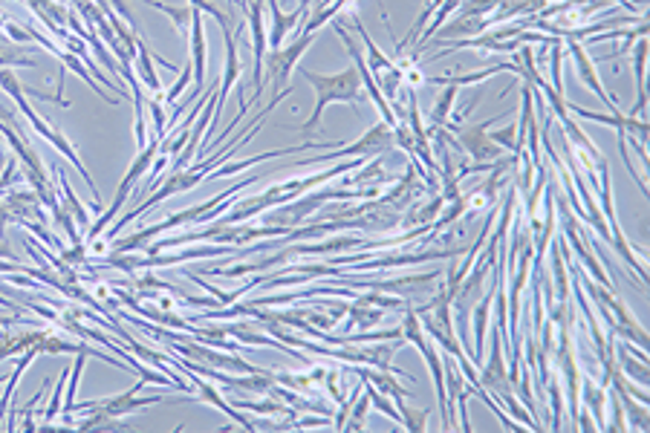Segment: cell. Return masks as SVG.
Instances as JSON below:
<instances>
[{
	"mask_svg": "<svg viewBox=\"0 0 650 433\" xmlns=\"http://www.w3.org/2000/svg\"><path fill=\"white\" fill-rule=\"evenodd\" d=\"M619 396L624 407V419H628V430H647L650 428V416H647V402L633 399L628 390H612Z\"/></svg>",
	"mask_w": 650,
	"mask_h": 433,
	"instance_id": "obj_14",
	"label": "cell"
},
{
	"mask_svg": "<svg viewBox=\"0 0 650 433\" xmlns=\"http://www.w3.org/2000/svg\"><path fill=\"white\" fill-rule=\"evenodd\" d=\"M189 41H191V72H194V93H189L185 98V105H191V101L203 93V84H206V64H208V41H206V15L199 9H191V32H189Z\"/></svg>",
	"mask_w": 650,
	"mask_h": 433,
	"instance_id": "obj_8",
	"label": "cell"
},
{
	"mask_svg": "<svg viewBox=\"0 0 650 433\" xmlns=\"http://www.w3.org/2000/svg\"><path fill=\"white\" fill-rule=\"evenodd\" d=\"M457 93H460V87L445 84V90H443L440 96H436L434 110H431V116H428L431 131H440V127H445L448 122H452V110H454V105H457Z\"/></svg>",
	"mask_w": 650,
	"mask_h": 433,
	"instance_id": "obj_15",
	"label": "cell"
},
{
	"mask_svg": "<svg viewBox=\"0 0 650 433\" xmlns=\"http://www.w3.org/2000/svg\"><path fill=\"white\" fill-rule=\"evenodd\" d=\"M607 404H610V419H607L604 430L624 433V430H628V419H624V407H621L616 393H612V387H607Z\"/></svg>",
	"mask_w": 650,
	"mask_h": 433,
	"instance_id": "obj_22",
	"label": "cell"
},
{
	"mask_svg": "<svg viewBox=\"0 0 650 433\" xmlns=\"http://www.w3.org/2000/svg\"><path fill=\"white\" fill-rule=\"evenodd\" d=\"M567 113L570 116H578V119H587V122H598V124H607V127H612V131L616 133H621V136H628V139H636V142L639 145H645L647 148V136H650V127H647V122L642 119V116H624L621 110H616V113H595V110H584V107H578V105H570L567 101Z\"/></svg>",
	"mask_w": 650,
	"mask_h": 433,
	"instance_id": "obj_6",
	"label": "cell"
},
{
	"mask_svg": "<svg viewBox=\"0 0 650 433\" xmlns=\"http://www.w3.org/2000/svg\"><path fill=\"white\" fill-rule=\"evenodd\" d=\"M393 148V127L387 122H379L373 124L370 131H365V136L356 139L353 145H342V148H333V154H324V157H312V159H304V162H295V165H318V162H333V159H373V157H382L384 150Z\"/></svg>",
	"mask_w": 650,
	"mask_h": 433,
	"instance_id": "obj_5",
	"label": "cell"
},
{
	"mask_svg": "<svg viewBox=\"0 0 650 433\" xmlns=\"http://www.w3.org/2000/svg\"><path fill=\"white\" fill-rule=\"evenodd\" d=\"M6 223H12V216L4 208V202H0V240H6Z\"/></svg>",
	"mask_w": 650,
	"mask_h": 433,
	"instance_id": "obj_26",
	"label": "cell"
},
{
	"mask_svg": "<svg viewBox=\"0 0 650 433\" xmlns=\"http://www.w3.org/2000/svg\"><path fill=\"white\" fill-rule=\"evenodd\" d=\"M4 381H6V376H0V385H4Z\"/></svg>",
	"mask_w": 650,
	"mask_h": 433,
	"instance_id": "obj_29",
	"label": "cell"
},
{
	"mask_svg": "<svg viewBox=\"0 0 650 433\" xmlns=\"http://www.w3.org/2000/svg\"><path fill=\"white\" fill-rule=\"evenodd\" d=\"M298 6H307V9H309V0H301V4H298Z\"/></svg>",
	"mask_w": 650,
	"mask_h": 433,
	"instance_id": "obj_28",
	"label": "cell"
},
{
	"mask_svg": "<svg viewBox=\"0 0 650 433\" xmlns=\"http://www.w3.org/2000/svg\"><path fill=\"white\" fill-rule=\"evenodd\" d=\"M500 72H515V64L511 61H500L489 70H480V72H469V75H425V84H434V87H471V84H480L485 79H492V75H500Z\"/></svg>",
	"mask_w": 650,
	"mask_h": 433,
	"instance_id": "obj_13",
	"label": "cell"
},
{
	"mask_svg": "<svg viewBox=\"0 0 650 433\" xmlns=\"http://www.w3.org/2000/svg\"><path fill=\"white\" fill-rule=\"evenodd\" d=\"M367 413H370V396L361 387V393L356 396V402L350 404V413H347V422H344V430L356 433V430H365L367 428Z\"/></svg>",
	"mask_w": 650,
	"mask_h": 433,
	"instance_id": "obj_20",
	"label": "cell"
},
{
	"mask_svg": "<svg viewBox=\"0 0 650 433\" xmlns=\"http://www.w3.org/2000/svg\"><path fill=\"white\" fill-rule=\"evenodd\" d=\"M269 396V393H266ZM234 407L237 411H246V413H255V416H295V411L290 404H283L281 399H274V396H269V399H264V402H234Z\"/></svg>",
	"mask_w": 650,
	"mask_h": 433,
	"instance_id": "obj_18",
	"label": "cell"
},
{
	"mask_svg": "<svg viewBox=\"0 0 650 433\" xmlns=\"http://www.w3.org/2000/svg\"><path fill=\"white\" fill-rule=\"evenodd\" d=\"M572 269H575V277H578V284H581L587 292H590V298H593V301H602L604 307L610 310V333L616 335L619 341H624V344H636V347H639V350H647L650 338H647V333H645V327L639 324V318H636L628 307H624V301H619L610 289L593 284V280L587 277V275L578 269V266H572Z\"/></svg>",
	"mask_w": 650,
	"mask_h": 433,
	"instance_id": "obj_4",
	"label": "cell"
},
{
	"mask_svg": "<svg viewBox=\"0 0 650 433\" xmlns=\"http://www.w3.org/2000/svg\"><path fill=\"white\" fill-rule=\"evenodd\" d=\"M301 75L312 84V90H316V107H312V116L304 122V124H292V131L304 133V136H312L321 127V119H324V110L330 105H359V101H365V84H361V72L353 67H347L335 75H321V72H312V70H304L301 67Z\"/></svg>",
	"mask_w": 650,
	"mask_h": 433,
	"instance_id": "obj_1",
	"label": "cell"
},
{
	"mask_svg": "<svg viewBox=\"0 0 650 433\" xmlns=\"http://www.w3.org/2000/svg\"><path fill=\"white\" fill-rule=\"evenodd\" d=\"M191 81H194V72H191V67L180 70V79H177V84H171L168 90H165V107H173V105H177V101L182 98V93H185V87H189Z\"/></svg>",
	"mask_w": 650,
	"mask_h": 433,
	"instance_id": "obj_24",
	"label": "cell"
},
{
	"mask_svg": "<svg viewBox=\"0 0 650 433\" xmlns=\"http://www.w3.org/2000/svg\"><path fill=\"white\" fill-rule=\"evenodd\" d=\"M67 376H70V370H64V376L58 378V385H55V393H53V402H49V407L41 413L44 419H41V425L38 428H49L55 422V416L61 413V407H64V381H67Z\"/></svg>",
	"mask_w": 650,
	"mask_h": 433,
	"instance_id": "obj_23",
	"label": "cell"
},
{
	"mask_svg": "<svg viewBox=\"0 0 650 433\" xmlns=\"http://www.w3.org/2000/svg\"><path fill=\"white\" fill-rule=\"evenodd\" d=\"M312 41H316V32H301L290 47L266 49V55H264V87L269 81V87H272V90H269L272 93L269 105L272 107H278V101L292 93L290 79H292V72L298 70V61H301V55L312 47Z\"/></svg>",
	"mask_w": 650,
	"mask_h": 433,
	"instance_id": "obj_3",
	"label": "cell"
},
{
	"mask_svg": "<svg viewBox=\"0 0 650 433\" xmlns=\"http://www.w3.org/2000/svg\"><path fill=\"white\" fill-rule=\"evenodd\" d=\"M647 35L636 38L633 41V72H636V105L630 110V116H645L647 110V87H645V75H647Z\"/></svg>",
	"mask_w": 650,
	"mask_h": 433,
	"instance_id": "obj_12",
	"label": "cell"
},
{
	"mask_svg": "<svg viewBox=\"0 0 650 433\" xmlns=\"http://www.w3.org/2000/svg\"><path fill=\"white\" fill-rule=\"evenodd\" d=\"M347 327L350 324H356V327H361V329H370V327H376V324H382V318H384V310H379V307H365V303H347Z\"/></svg>",
	"mask_w": 650,
	"mask_h": 433,
	"instance_id": "obj_19",
	"label": "cell"
},
{
	"mask_svg": "<svg viewBox=\"0 0 650 433\" xmlns=\"http://www.w3.org/2000/svg\"><path fill=\"white\" fill-rule=\"evenodd\" d=\"M0 202H4V208L9 211L12 223H21V220H38L41 225L46 223V214L41 208L44 202H41V197L35 194L32 188H23V185L6 188L4 197H0Z\"/></svg>",
	"mask_w": 650,
	"mask_h": 433,
	"instance_id": "obj_9",
	"label": "cell"
},
{
	"mask_svg": "<svg viewBox=\"0 0 650 433\" xmlns=\"http://www.w3.org/2000/svg\"><path fill=\"white\" fill-rule=\"evenodd\" d=\"M564 49L572 55V61H575V75H578V79H581V84L590 87L593 96L602 98V105H604L610 113H616V110H619L616 98H612V96L607 93V87L602 84V75H598V70H595V61H593L590 55H587V47H584L581 41H572V38H564Z\"/></svg>",
	"mask_w": 650,
	"mask_h": 433,
	"instance_id": "obj_7",
	"label": "cell"
},
{
	"mask_svg": "<svg viewBox=\"0 0 650 433\" xmlns=\"http://www.w3.org/2000/svg\"><path fill=\"white\" fill-rule=\"evenodd\" d=\"M396 411H399V425L410 433H422L428 428V411H414V407H408L405 399H393Z\"/></svg>",
	"mask_w": 650,
	"mask_h": 433,
	"instance_id": "obj_21",
	"label": "cell"
},
{
	"mask_svg": "<svg viewBox=\"0 0 650 433\" xmlns=\"http://www.w3.org/2000/svg\"><path fill=\"white\" fill-rule=\"evenodd\" d=\"M0 90H4V93H6V96L12 98V101H15V105H18V110L23 113V116H27V122L32 124V131H35V133H38L41 139H46V142L53 145V148H55L58 154L64 157V159H70V165H72V168H76V171L81 174V180L87 183V188L93 191V200H96V202H102V194H98V188H96V183H93L90 171H87V168H84V162L79 159L76 148L70 145V139H67L64 133H61V131H55L53 124H49V122H44V119L38 116V113L32 110V105H30L27 93H23V84L18 81V75L12 72L9 67H0Z\"/></svg>",
	"mask_w": 650,
	"mask_h": 433,
	"instance_id": "obj_2",
	"label": "cell"
},
{
	"mask_svg": "<svg viewBox=\"0 0 650 433\" xmlns=\"http://www.w3.org/2000/svg\"><path fill=\"white\" fill-rule=\"evenodd\" d=\"M142 4L162 12V15H165L173 27H177V32L182 38H189V32H191V9L194 6H189V4H185V6H168V4H162V0H142Z\"/></svg>",
	"mask_w": 650,
	"mask_h": 433,
	"instance_id": "obj_17",
	"label": "cell"
},
{
	"mask_svg": "<svg viewBox=\"0 0 650 433\" xmlns=\"http://www.w3.org/2000/svg\"><path fill=\"white\" fill-rule=\"evenodd\" d=\"M515 127H503V131H497V133H489L494 142L503 148V150H515Z\"/></svg>",
	"mask_w": 650,
	"mask_h": 433,
	"instance_id": "obj_25",
	"label": "cell"
},
{
	"mask_svg": "<svg viewBox=\"0 0 650 433\" xmlns=\"http://www.w3.org/2000/svg\"><path fill=\"white\" fill-rule=\"evenodd\" d=\"M133 72H136V79H139V84L148 90V96L165 101V90H162V81H159V75H156V58H154L151 49H148V44L142 41V35L136 38Z\"/></svg>",
	"mask_w": 650,
	"mask_h": 433,
	"instance_id": "obj_11",
	"label": "cell"
},
{
	"mask_svg": "<svg viewBox=\"0 0 650 433\" xmlns=\"http://www.w3.org/2000/svg\"><path fill=\"white\" fill-rule=\"evenodd\" d=\"M492 301H494V280L492 289L483 292V298L471 307L469 327L474 329V344H471V364L480 367L485 359V329H489V315H492Z\"/></svg>",
	"mask_w": 650,
	"mask_h": 433,
	"instance_id": "obj_10",
	"label": "cell"
},
{
	"mask_svg": "<svg viewBox=\"0 0 650 433\" xmlns=\"http://www.w3.org/2000/svg\"><path fill=\"white\" fill-rule=\"evenodd\" d=\"M55 174H58V194L64 197V208L72 214V220H76L81 228H87V223H90V216H87V208H84V202L76 197V191H72V185L67 183V174H64V168H55Z\"/></svg>",
	"mask_w": 650,
	"mask_h": 433,
	"instance_id": "obj_16",
	"label": "cell"
},
{
	"mask_svg": "<svg viewBox=\"0 0 650 433\" xmlns=\"http://www.w3.org/2000/svg\"><path fill=\"white\" fill-rule=\"evenodd\" d=\"M6 21H9V18L4 15V12H0V30H4V23H6Z\"/></svg>",
	"mask_w": 650,
	"mask_h": 433,
	"instance_id": "obj_27",
	"label": "cell"
}]
</instances>
